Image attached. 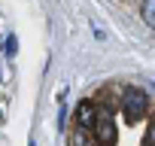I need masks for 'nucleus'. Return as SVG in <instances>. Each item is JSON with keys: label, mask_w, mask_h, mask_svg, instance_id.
<instances>
[{"label": "nucleus", "mask_w": 155, "mask_h": 146, "mask_svg": "<svg viewBox=\"0 0 155 146\" xmlns=\"http://www.w3.org/2000/svg\"><path fill=\"white\" fill-rule=\"evenodd\" d=\"M94 140H97V146H113L116 143V125H113L110 113H97V119H94Z\"/></svg>", "instance_id": "nucleus-2"}, {"label": "nucleus", "mask_w": 155, "mask_h": 146, "mask_svg": "<svg viewBox=\"0 0 155 146\" xmlns=\"http://www.w3.org/2000/svg\"><path fill=\"white\" fill-rule=\"evenodd\" d=\"M143 22L155 28V0H143Z\"/></svg>", "instance_id": "nucleus-5"}, {"label": "nucleus", "mask_w": 155, "mask_h": 146, "mask_svg": "<svg viewBox=\"0 0 155 146\" xmlns=\"http://www.w3.org/2000/svg\"><path fill=\"white\" fill-rule=\"evenodd\" d=\"M70 146H97V140H94V137H88V134H85V128H79V131H73Z\"/></svg>", "instance_id": "nucleus-4"}, {"label": "nucleus", "mask_w": 155, "mask_h": 146, "mask_svg": "<svg viewBox=\"0 0 155 146\" xmlns=\"http://www.w3.org/2000/svg\"><path fill=\"white\" fill-rule=\"evenodd\" d=\"M94 119H97V113H94V107L88 101H82L76 107V122H79V128H94Z\"/></svg>", "instance_id": "nucleus-3"}, {"label": "nucleus", "mask_w": 155, "mask_h": 146, "mask_svg": "<svg viewBox=\"0 0 155 146\" xmlns=\"http://www.w3.org/2000/svg\"><path fill=\"white\" fill-rule=\"evenodd\" d=\"M28 146H37V143H34V140H31V143H28Z\"/></svg>", "instance_id": "nucleus-8"}, {"label": "nucleus", "mask_w": 155, "mask_h": 146, "mask_svg": "<svg viewBox=\"0 0 155 146\" xmlns=\"http://www.w3.org/2000/svg\"><path fill=\"white\" fill-rule=\"evenodd\" d=\"M122 113H125L128 122L143 119V116H146V95H143L140 88H128L125 98H122Z\"/></svg>", "instance_id": "nucleus-1"}, {"label": "nucleus", "mask_w": 155, "mask_h": 146, "mask_svg": "<svg viewBox=\"0 0 155 146\" xmlns=\"http://www.w3.org/2000/svg\"><path fill=\"white\" fill-rule=\"evenodd\" d=\"M3 52H6L9 58H15V52H18V40H15V37H6V43H3Z\"/></svg>", "instance_id": "nucleus-6"}, {"label": "nucleus", "mask_w": 155, "mask_h": 146, "mask_svg": "<svg viewBox=\"0 0 155 146\" xmlns=\"http://www.w3.org/2000/svg\"><path fill=\"white\" fill-rule=\"evenodd\" d=\"M146 146H155V119L149 122V131H146Z\"/></svg>", "instance_id": "nucleus-7"}]
</instances>
